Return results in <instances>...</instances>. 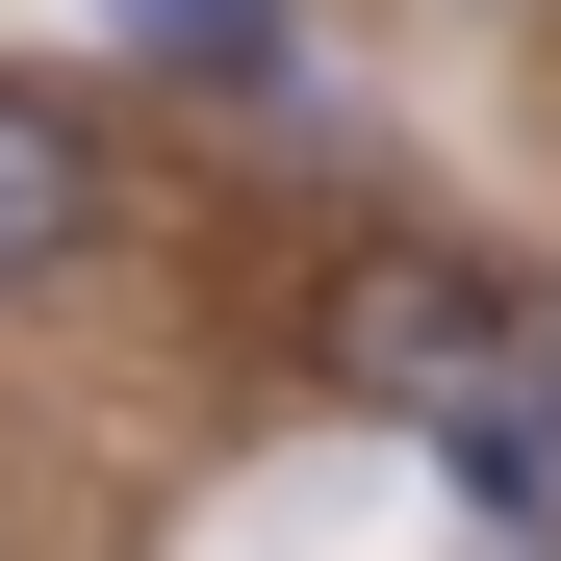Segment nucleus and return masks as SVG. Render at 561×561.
<instances>
[{
  "label": "nucleus",
  "mask_w": 561,
  "mask_h": 561,
  "mask_svg": "<svg viewBox=\"0 0 561 561\" xmlns=\"http://www.w3.org/2000/svg\"><path fill=\"white\" fill-rule=\"evenodd\" d=\"M434 459H459V511H485V536H561V434H536V383H459Z\"/></svg>",
  "instance_id": "obj_3"
},
{
  "label": "nucleus",
  "mask_w": 561,
  "mask_h": 561,
  "mask_svg": "<svg viewBox=\"0 0 561 561\" xmlns=\"http://www.w3.org/2000/svg\"><path fill=\"white\" fill-rule=\"evenodd\" d=\"M307 357H332V409H459V383H511V307H485V280H459L434 230H357L332 280H307Z\"/></svg>",
  "instance_id": "obj_1"
},
{
  "label": "nucleus",
  "mask_w": 561,
  "mask_h": 561,
  "mask_svg": "<svg viewBox=\"0 0 561 561\" xmlns=\"http://www.w3.org/2000/svg\"><path fill=\"white\" fill-rule=\"evenodd\" d=\"M511 383H536V434H561V307H536V332H511Z\"/></svg>",
  "instance_id": "obj_5"
},
{
  "label": "nucleus",
  "mask_w": 561,
  "mask_h": 561,
  "mask_svg": "<svg viewBox=\"0 0 561 561\" xmlns=\"http://www.w3.org/2000/svg\"><path fill=\"white\" fill-rule=\"evenodd\" d=\"M77 230H103V128H77L51 77H0V280H51Z\"/></svg>",
  "instance_id": "obj_2"
},
{
  "label": "nucleus",
  "mask_w": 561,
  "mask_h": 561,
  "mask_svg": "<svg viewBox=\"0 0 561 561\" xmlns=\"http://www.w3.org/2000/svg\"><path fill=\"white\" fill-rule=\"evenodd\" d=\"M128 26H153L179 77H280V0H128Z\"/></svg>",
  "instance_id": "obj_4"
}]
</instances>
